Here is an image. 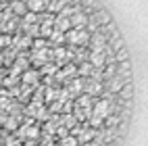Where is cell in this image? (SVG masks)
<instances>
[{
    "label": "cell",
    "instance_id": "1",
    "mask_svg": "<svg viewBox=\"0 0 148 146\" xmlns=\"http://www.w3.org/2000/svg\"><path fill=\"white\" fill-rule=\"evenodd\" d=\"M65 36H67V40L71 42V44H79V46H84V44L90 42V36H88L86 29H69Z\"/></svg>",
    "mask_w": 148,
    "mask_h": 146
},
{
    "label": "cell",
    "instance_id": "2",
    "mask_svg": "<svg viewBox=\"0 0 148 146\" xmlns=\"http://www.w3.org/2000/svg\"><path fill=\"white\" fill-rule=\"evenodd\" d=\"M19 138L23 140H38L40 138V130L36 127V125H23V127H19Z\"/></svg>",
    "mask_w": 148,
    "mask_h": 146
},
{
    "label": "cell",
    "instance_id": "3",
    "mask_svg": "<svg viewBox=\"0 0 148 146\" xmlns=\"http://www.w3.org/2000/svg\"><path fill=\"white\" fill-rule=\"evenodd\" d=\"M92 115H96V117H100V119H106L108 115H111V102L108 100H98L96 104H94V111H92Z\"/></svg>",
    "mask_w": 148,
    "mask_h": 146
},
{
    "label": "cell",
    "instance_id": "4",
    "mask_svg": "<svg viewBox=\"0 0 148 146\" xmlns=\"http://www.w3.org/2000/svg\"><path fill=\"white\" fill-rule=\"evenodd\" d=\"M69 23H71V29H84L88 25V17L77 11V13H73L71 17H69Z\"/></svg>",
    "mask_w": 148,
    "mask_h": 146
},
{
    "label": "cell",
    "instance_id": "5",
    "mask_svg": "<svg viewBox=\"0 0 148 146\" xmlns=\"http://www.w3.org/2000/svg\"><path fill=\"white\" fill-rule=\"evenodd\" d=\"M54 29H58V32H69V29H71V23H69V19H65V17H61V15H56L54 17Z\"/></svg>",
    "mask_w": 148,
    "mask_h": 146
},
{
    "label": "cell",
    "instance_id": "6",
    "mask_svg": "<svg viewBox=\"0 0 148 146\" xmlns=\"http://www.w3.org/2000/svg\"><path fill=\"white\" fill-rule=\"evenodd\" d=\"M25 6H27L29 13H36V15H38L40 11H44V8H46V2H44V0H27Z\"/></svg>",
    "mask_w": 148,
    "mask_h": 146
},
{
    "label": "cell",
    "instance_id": "7",
    "mask_svg": "<svg viewBox=\"0 0 148 146\" xmlns=\"http://www.w3.org/2000/svg\"><path fill=\"white\" fill-rule=\"evenodd\" d=\"M104 48H106L104 38H102V36H96L94 40H92V54H100V52H104Z\"/></svg>",
    "mask_w": 148,
    "mask_h": 146
},
{
    "label": "cell",
    "instance_id": "8",
    "mask_svg": "<svg viewBox=\"0 0 148 146\" xmlns=\"http://www.w3.org/2000/svg\"><path fill=\"white\" fill-rule=\"evenodd\" d=\"M21 80H23V84H27V86H38L40 73H38V71H25V73L21 75Z\"/></svg>",
    "mask_w": 148,
    "mask_h": 146
},
{
    "label": "cell",
    "instance_id": "9",
    "mask_svg": "<svg viewBox=\"0 0 148 146\" xmlns=\"http://www.w3.org/2000/svg\"><path fill=\"white\" fill-rule=\"evenodd\" d=\"M104 63H106L104 52H100V54H90V65H92V67L100 69V67H104Z\"/></svg>",
    "mask_w": 148,
    "mask_h": 146
},
{
    "label": "cell",
    "instance_id": "10",
    "mask_svg": "<svg viewBox=\"0 0 148 146\" xmlns=\"http://www.w3.org/2000/svg\"><path fill=\"white\" fill-rule=\"evenodd\" d=\"M82 90H84V82L82 80H73L71 86L67 88V94H79Z\"/></svg>",
    "mask_w": 148,
    "mask_h": 146
},
{
    "label": "cell",
    "instance_id": "11",
    "mask_svg": "<svg viewBox=\"0 0 148 146\" xmlns=\"http://www.w3.org/2000/svg\"><path fill=\"white\" fill-rule=\"evenodd\" d=\"M11 8H13L15 15H25V13H27V6H25L23 0H15V2L11 4Z\"/></svg>",
    "mask_w": 148,
    "mask_h": 146
},
{
    "label": "cell",
    "instance_id": "12",
    "mask_svg": "<svg viewBox=\"0 0 148 146\" xmlns=\"http://www.w3.org/2000/svg\"><path fill=\"white\" fill-rule=\"evenodd\" d=\"M121 88H123V82L119 80V77H113L111 82H108V92H121Z\"/></svg>",
    "mask_w": 148,
    "mask_h": 146
},
{
    "label": "cell",
    "instance_id": "13",
    "mask_svg": "<svg viewBox=\"0 0 148 146\" xmlns=\"http://www.w3.org/2000/svg\"><path fill=\"white\" fill-rule=\"evenodd\" d=\"M75 125H77V117H73V115H65V117H63V127L73 130Z\"/></svg>",
    "mask_w": 148,
    "mask_h": 146
},
{
    "label": "cell",
    "instance_id": "14",
    "mask_svg": "<svg viewBox=\"0 0 148 146\" xmlns=\"http://www.w3.org/2000/svg\"><path fill=\"white\" fill-rule=\"evenodd\" d=\"M32 61L36 65H44L46 63V50H36V54L32 56Z\"/></svg>",
    "mask_w": 148,
    "mask_h": 146
},
{
    "label": "cell",
    "instance_id": "15",
    "mask_svg": "<svg viewBox=\"0 0 148 146\" xmlns=\"http://www.w3.org/2000/svg\"><path fill=\"white\" fill-rule=\"evenodd\" d=\"M86 92H88V96H90V94H100V92H102V84H100V82L90 84V86L86 88Z\"/></svg>",
    "mask_w": 148,
    "mask_h": 146
},
{
    "label": "cell",
    "instance_id": "16",
    "mask_svg": "<svg viewBox=\"0 0 148 146\" xmlns=\"http://www.w3.org/2000/svg\"><path fill=\"white\" fill-rule=\"evenodd\" d=\"M94 136H96V134H94L92 130H88V132H84V130H82V132H79V138H77V142H90Z\"/></svg>",
    "mask_w": 148,
    "mask_h": 146
},
{
    "label": "cell",
    "instance_id": "17",
    "mask_svg": "<svg viewBox=\"0 0 148 146\" xmlns=\"http://www.w3.org/2000/svg\"><path fill=\"white\" fill-rule=\"evenodd\" d=\"M25 67H27V58H25V56H19L17 61H15V67H13V69H17L19 73H21Z\"/></svg>",
    "mask_w": 148,
    "mask_h": 146
},
{
    "label": "cell",
    "instance_id": "18",
    "mask_svg": "<svg viewBox=\"0 0 148 146\" xmlns=\"http://www.w3.org/2000/svg\"><path fill=\"white\" fill-rule=\"evenodd\" d=\"M92 69H94V67H92L90 63H84V65H79L77 73H79V75H92Z\"/></svg>",
    "mask_w": 148,
    "mask_h": 146
},
{
    "label": "cell",
    "instance_id": "19",
    "mask_svg": "<svg viewBox=\"0 0 148 146\" xmlns=\"http://www.w3.org/2000/svg\"><path fill=\"white\" fill-rule=\"evenodd\" d=\"M75 106H79V109H90V96H88V94L82 96V98L75 102Z\"/></svg>",
    "mask_w": 148,
    "mask_h": 146
},
{
    "label": "cell",
    "instance_id": "20",
    "mask_svg": "<svg viewBox=\"0 0 148 146\" xmlns=\"http://www.w3.org/2000/svg\"><path fill=\"white\" fill-rule=\"evenodd\" d=\"M61 146H77V138H73V136H65V138L61 140Z\"/></svg>",
    "mask_w": 148,
    "mask_h": 146
},
{
    "label": "cell",
    "instance_id": "21",
    "mask_svg": "<svg viewBox=\"0 0 148 146\" xmlns=\"http://www.w3.org/2000/svg\"><path fill=\"white\" fill-rule=\"evenodd\" d=\"M54 98H58V92H56V90H52V88H50V90H46V96H44V102H52Z\"/></svg>",
    "mask_w": 148,
    "mask_h": 146
},
{
    "label": "cell",
    "instance_id": "22",
    "mask_svg": "<svg viewBox=\"0 0 148 146\" xmlns=\"http://www.w3.org/2000/svg\"><path fill=\"white\" fill-rule=\"evenodd\" d=\"M50 38H52V42H63V40H65V34H63V32H58V29H52Z\"/></svg>",
    "mask_w": 148,
    "mask_h": 146
},
{
    "label": "cell",
    "instance_id": "23",
    "mask_svg": "<svg viewBox=\"0 0 148 146\" xmlns=\"http://www.w3.org/2000/svg\"><path fill=\"white\" fill-rule=\"evenodd\" d=\"M42 73L44 75H56V67L54 65H42Z\"/></svg>",
    "mask_w": 148,
    "mask_h": 146
},
{
    "label": "cell",
    "instance_id": "24",
    "mask_svg": "<svg viewBox=\"0 0 148 146\" xmlns=\"http://www.w3.org/2000/svg\"><path fill=\"white\" fill-rule=\"evenodd\" d=\"M67 58H69V54L63 50V48H58V50H56V63H65Z\"/></svg>",
    "mask_w": 148,
    "mask_h": 146
},
{
    "label": "cell",
    "instance_id": "25",
    "mask_svg": "<svg viewBox=\"0 0 148 146\" xmlns=\"http://www.w3.org/2000/svg\"><path fill=\"white\" fill-rule=\"evenodd\" d=\"M4 146H23V142L19 140V138H6Z\"/></svg>",
    "mask_w": 148,
    "mask_h": 146
},
{
    "label": "cell",
    "instance_id": "26",
    "mask_svg": "<svg viewBox=\"0 0 148 146\" xmlns=\"http://www.w3.org/2000/svg\"><path fill=\"white\" fill-rule=\"evenodd\" d=\"M90 123H92V127H100L102 119H100V117H96V115H90Z\"/></svg>",
    "mask_w": 148,
    "mask_h": 146
},
{
    "label": "cell",
    "instance_id": "27",
    "mask_svg": "<svg viewBox=\"0 0 148 146\" xmlns=\"http://www.w3.org/2000/svg\"><path fill=\"white\" fill-rule=\"evenodd\" d=\"M117 123H119V117H115V115H113V117H111V115L106 117V125H108V127H115Z\"/></svg>",
    "mask_w": 148,
    "mask_h": 146
},
{
    "label": "cell",
    "instance_id": "28",
    "mask_svg": "<svg viewBox=\"0 0 148 146\" xmlns=\"http://www.w3.org/2000/svg\"><path fill=\"white\" fill-rule=\"evenodd\" d=\"M54 134H56V136H58L61 140L65 138V136H69V134H67V127H63V125H58V127L54 130Z\"/></svg>",
    "mask_w": 148,
    "mask_h": 146
},
{
    "label": "cell",
    "instance_id": "29",
    "mask_svg": "<svg viewBox=\"0 0 148 146\" xmlns=\"http://www.w3.org/2000/svg\"><path fill=\"white\" fill-rule=\"evenodd\" d=\"M23 17H25V23H36L38 21V15L36 13H25Z\"/></svg>",
    "mask_w": 148,
    "mask_h": 146
},
{
    "label": "cell",
    "instance_id": "30",
    "mask_svg": "<svg viewBox=\"0 0 148 146\" xmlns=\"http://www.w3.org/2000/svg\"><path fill=\"white\" fill-rule=\"evenodd\" d=\"M11 36H6V34H2V36H0V46H11Z\"/></svg>",
    "mask_w": 148,
    "mask_h": 146
},
{
    "label": "cell",
    "instance_id": "31",
    "mask_svg": "<svg viewBox=\"0 0 148 146\" xmlns=\"http://www.w3.org/2000/svg\"><path fill=\"white\" fill-rule=\"evenodd\" d=\"M4 125H6L8 130H15V127H17V121L13 119V117H6V119H4Z\"/></svg>",
    "mask_w": 148,
    "mask_h": 146
},
{
    "label": "cell",
    "instance_id": "32",
    "mask_svg": "<svg viewBox=\"0 0 148 146\" xmlns=\"http://www.w3.org/2000/svg\"><path fill=\"white\" fill-rule=\"evenodd\" d=\"M125 58H127V50H119V54H117V61H121V63H125Z\"/></svg>",
    "mask_w": 148,
    "mask_h": 146
},
{
    "label": "cell",
    "instance_id": "33",
    "mask_svg": "<svg viewBox=\"0 0 148 146\" xmlns=\"http://www.w3.org/2000/svg\"><path fill=\"white\" fill-rule=\"evenodd\" d=\"M34 48H36V50H42V48H44V40H40V38H38V40L34 42Z\"/></svg>",
    "mask_w": 148,
    "mask_h": 146
},
{
    "label": "cell",
    "instance_id": "34",
    "mask_svg": "<svg viewBox=\"0 0 148 146\" xmlns=\"http://www.w3.org/2000/svg\"><path fill=\"white\" fill-rule=\"evenodd\" d=\"M38 32H40V27H36V25H34V27H29V34H32V36H36Z\"/></svg>",
    "mask_w": 148,
    "mask_h": 146
},
{
    "label": "cell",
    "instance_id": "35",
    "mask_svg": "<svg viewBox=\"0 0 148 146\" xmlns=\"http://www.w3.org/2000/svg\"><path fill=\"white\" fill-rule=\"evenodd\" d=\"M25 146H38V144H36L34 140H27V142H25Z\"/></svg>",
    "mask_w": 148,
    "mask_h": 146
},
{
    "label": "cell",
    "instance_id": "36",
    "mask_svg": "<svg viewBox=\"0 0 148 146\" xmlns=\"http://www.w3.org/2000/svg\"><path fill=\"white\" fill-rule=\"evenodd\" d=\"M0 65H2V52H0Z\"/></svg>",
    "mask_w": 148,
    "mask_h": 146
}]
</instances>
